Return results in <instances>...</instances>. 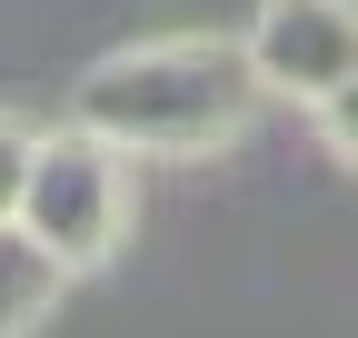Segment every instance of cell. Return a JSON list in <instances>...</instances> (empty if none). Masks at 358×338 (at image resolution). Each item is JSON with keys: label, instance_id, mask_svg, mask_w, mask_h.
Returning a JSON list of instances; mask_svg holds the SVG:
<instances>
[{"label": "cell", "instance_id": "6da1fadb", "mask_svg": "<svg viewBox=\"0 0 358 338\" xmlns=\"http://www.w3.org/2000/svg\"><path fill=\"white\" fill-rule=\"evenodd\" d=\"M259 60L249 40H140V50H110L100 70L70 90V119H90L100 140H120L129 159H199L229 149L259 110Z\"/></svg>", "mask_w": 358, "mask_h": 338}, {"label": "cell", "instance_id": "7a4b0ae2", "mask_svg": "<svg viewBox=\"0 0 358 338\" xmlns=\"http://www.w3.org/2000/svg\"><path fill=\"white\" fill-rule=\"evenodd\" d=\"M120 140H100L90 119L50 130L30 149V189H20V229L50 239L70 269H100L120 249V219H129V189H120Z\"/></svg>", "mask_w": 358, "mask_h": 338}, {"label": "cell", "instance_id": "3957f363", "mask_svg": "<svg viewBox=\"0 0 358 338\" xmlns=\"http://www.w3.org/2000/svg\"><path fill=\"white\" fill-rule=\"evenodd\" d=\"M249 60L279 100L319 110L338 80L358 70V0H259L249 20Z\"/></svg>", "mask_w": 358, "mask_h": 338}, {"label": "cell", "instance_id": "277c9868", "mask_svg": "<svg viewBox=\"0 0 358 338\" xmlns=\"http://www.w3.org/2000/svg\"><path fill=\"white\" fill-rule=\"evenodd\" d=\"M60 279H70V259H60L50 239H30L20 219H0V338L30 328V318H50Z\"/></svg>", "mask_w": 358, "mask_h": 338}, {"label": "cell", "instance_id": "5b68a950", "mask_svg": "<svg viewBox=\"0 0 358 338\" xmlns=\"http://www.w3.org/2000/svg\"><path fill=\"white\" fill-rule=\"evenodd\" d=\"M30 130H20V119L10 110H0V219H20V189H30Z\"/></svg>", "mask_w": 358, "mask_h": 338}, {"label": "cell", "instance_id": "8992f818", "mask_svg": "<svg viewBox=\"0 0 358 338\" xmlns=\"http://www.w3.org/2000/svg\"><path fill=\"white\" fill-rule=\"evenodd\" d=\"M319 140H329V149H338V159L358 169V70L338 80V90H329V100H319Z\"/></svg>", "mask_w": 358, "mask_h": 338}]
</instances>
